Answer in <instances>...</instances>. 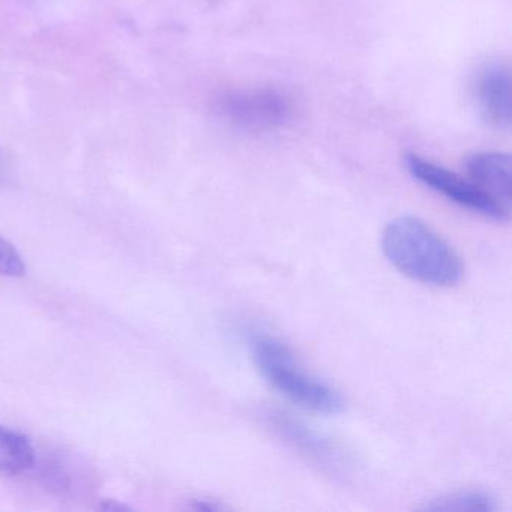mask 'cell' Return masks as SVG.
Instances as JSON below:
<instances>
[{
  "mask_svg": "<svg viewBox=\"0 0 512 512\" xmlns=\"http://www.w3.org/2000/svg\"><path fill=\"white\" fill-rule=\"evenodd\" d=\"M382 250L401 274L425 286H458L464 268L454 248L416 217H398L383 230Z\"/></svg>",
  "mask_w": 512,
  "mask_h": 512,
  "instance_id": "cell-1",
  "label": "cell"
},
{
  "mask_svg": "<svg viewBox=\"0 0 512 512\" xmlns=\"http://www.w3.org/2000/svg\"><path fill=\"white\" fill-rule=\"evenodd\" d=\"M257 368L284 397L304 409L334 415L344 409L338 389L299 367L292 350L271 335H256L251 343Z\"/></svg>",
  "mask_w": 512,
  "mask_h": 512,
  "instance_id": "cell-2",
  "label": "cell"
},
{
  "mask_svg": "<svg viewBox=\"0 0 512 512\" xmlns=\"http://www.w3.org/2000/svg\"><path fill=\"white\" fill-rule=\"evenodd\" d=\"M221 115L245 131L275 133L295 122L296 104L277 88H248L227 92L218 101Z\"/></svg>",
  "mask_w": 512,
  "mask_h": 512,
  "instance_id": "cell-3",
  "label": "cell"
},
{
  "mask_svg": "<svg viewBox=\"0 0 512 512\" xmlns=\"http://www.w3.org/2000/svg\"><path fill=\"white\" fill-rule=\"evenodd\" d=\"M404 163L416 181L436 193L442 194L455 205L484 215L491 220H508L511 209L505 208L502 203L497 202L490 194L473 184L470 179L461 178L457 173L451 172L433 161L425 160L418 154H407Z\"/></svg>",
  "mask_w": 512,
  "mask_h": 512,
  "instance_id": "cell-4",
  "label": "cell"
},
{
  "mask_svg": "<svg viewBox=\"0 0 512 512\" xmlns=\"http://www.w3.org/2000/svg\"><path fill=\"white\" fill-rule=\"evenodd\" d=\"M511 85V68L502 61L487 62L473 77L476 109L494 130L508 131L511 127Z\"/></svg>",
  "mask_w": 512,
  "mask_h": 512,
  "instance_id": "cell-5",
  "label": "cell"
},
{
  "mask_svg": "<svg viewBox=\"0 0 512 512\" xmlns=\"http://www.w3.org/2000/svg\"><path fill=\"white\" fill-rule=\"evenodd\" d=\"M268 419L274 430L284 440H287L290 445L295 446L302 454L307 455L320 466L328 467L331 470H337L343 466L344 458L340 449L322 434L314 431L313 428L280 412L269 413Z\"/></svg>",
  "mask_w": 512,
  "mask_h": 512,
  "instance_id": "cell-6",
  "label": "cell"
},
{
  "mask_svg": "<svg viewBox=\"0 0 512 512\" xmlns=\"http://www.w3.org/2000/svg\"><path fill=\"white\" fill-rule=\"evenodd\" d=\"M473 184L511 209V157L502 152H473L464 161Z\"/></svg>",
  "mask_w": 512,
  "mask_h": 512,
  "instance_id": "cell-7",
  "label": "cell"
},
{
  "mask_svg": "<svg viewBox=\"0 0 512 512\" xmlns=\"http://www.w3.org/2000/svg\"><path fill=\"white\" fill-rule=\"evenodd\" d=\"M35 449L26 434L0 425V475L19 476L35 466Z\"/></svg>",
  "mask_w": 512,
  "mask_h": 512,
  "instance_id": "cell-8",
  "label": "cell"
},
{
  "mask_svg": "<svg viewBox=\"0 0 512 512\" xmlns=\"http://www.w3.org/2000/svg\"><path fill=\"white\" fill-rule=\"evenodd\" d=\"M496 499L485 491L466 490L455 491L436 497L421 506L422 511H472V512H493L497 511Z\"/></svg>",
  "mask_w": 512,
  "mask_h": 512,
  "instance_id": "cell-9",
  "label": "cell"
},
{
  "mask_svg": "<svg viewBox=\"0 0 512 512\" xmlns=\"http://www.w3.org/2000/svg\"><path fill=\"white\" fill-rule=\"evenodd\" d=\"M26 272L25 260L13 244L0 236V275L23 277Z\"/></svg>",
  "mask_w": 512,
  "mask_h": 512,
  "instance_id": "cell-10",
  "label": "cell"
},
{
  "mask_svg": "<svg viewBox=\"0 0 512 512\" xmlns=\"http://www.w3.org/2000/svg\"><path fill=\"white\" fill-rule=\"evenodd\" d=\"M190 508L196 509V511H220V509H223V506L208 499H193L191 500Z\"/></svg>",
  "mask_w": 512,
  "mask_h": 512,
  "instance_id": "cell-11",
  "label": "cell"
},
{
  "mask_svg": "<svg viewBox=\"0 0 512 512\" xmlns=\"http://www.w3.org/2000/svg\"><path fill=\"white\" fill-rule=\"evenodd\" d=\"M98 508L101 509V511L106 512H122V511H130V506L124 505V503H119L118 500H103V502L100 503V506Z\"/></svg>",
  "mask_w": 512,
  "mask_h": 512,
  "instance_id": "cell-12",
  "label": "cell"
}]
</instances>
